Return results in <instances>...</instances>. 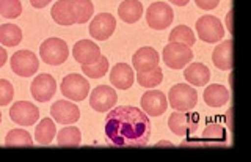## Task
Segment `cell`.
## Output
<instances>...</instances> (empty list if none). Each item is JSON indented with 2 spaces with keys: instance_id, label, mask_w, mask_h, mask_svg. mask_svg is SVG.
Masks as SVG:
<instances>
[{
  "instance_id": "1",
  "label": "cell",
  "mask_w": 251,
  "mask_h": 162,
  "mask_svg": "<svg viewBox=\"0 0 251 162\" xmlns=\"http://www.w3.org/2000/svg\"><path fill=\"white\" fill-rule=\"evenodd\" d=\"M104 131L113 146H145L151 137V121L138 107L120 106L107 113Z\"/></svg>"
},
{
  "instance_id": "2",
  "label": "cell",
  "mask_w": 251,
  "mask_h": 162,
  "mask_svg": "<svg viewBox=\"0 0 251 162\" xmlns=\"http://www.w3.org/2000/svg\"><path fill=\"white\" fill-rule=\"evenodd\" d=\"M39 57L47 65L58 66L65 63L69 57L68 43L61 38H47L46 41L39 46Z\"/></svg>"
},
{
  "instance_id": "3",
  "label": "cell",
  "mask_w": 251,
  "mask_h": 162,
  "mask_svg": "<svg viewBox=\"0 0 251 162\" xmlns=\"http://www.w3.org/2000/svg\"><path fill=\"white\" fill-rule=\"evenodd\" d=\"M167 99H168V104L175 110L187 112V110H192L196 106V103H198V93H196V90L192 85H188V83H176L175 87L170 88Z\"/></svg>"
},
{
  "instance_id": "4",
  "label": "cell",
  "mask_w": 251,
  "mask_h": 162,
  "mask_svg": "<svg viewBox=\"0 0 251 162\" xmlns=\"http://www.w3.org/2000/svg\"><path fill=\"white\" fill-rule=\"evenodd\" d=\"M200 115L198 112H180L175 110V113L170 115L168 118V126L173 134H176L179 137H187L193 134L200 126Z\"/></svg>"
},
{
  "instance_id": "5",
  "label": "cell",
  "mask_w": 251,
  "mask_h": 162,
  "mask_svg": "<svg viewBox=\"0 0 251 162\" xmlns=\"http://www.w3.org/2000/svg\"><path fill=\"white\" fill-rule=\"evenodd\" d=\"M163 63L171 69H182L193 58V52L188 46L182 43L171 41L163 48Z\"/></svg>"
},
{
  "instance_id": "6",
  "label": "cell",
  "mask_w": 251,
  "mask_h": 162,
  "mask_svg": "<svg viewBox=\"0 0 251 162\" xmlns=\"http://www.w3.org/2000/svg\"><path fill=\"white\" fill-rule=\"evenodd\" d=\"M60 91L61 95L68 98L69 101H83L88 96L90 91V82L86 77L78 76V74H68L63 77L60 83Z\"/></svg>"
},
{
  "instance_id": "7",
  "label": "cell",
  "mask_w": 251,
  "mask_h": 162,
  "mask_svg": "<svg viewBox=\"0 0 251 162\" xmlns=\"http://www.w3.org/2000/svg\"><path fill=\"white\" fill-rule=\"evenodd\" d=\"M196 33L204 43L214 44L225 36V28L218 18L206 14V16H201L196 21Z\"/></svg>"
},
{
  "instance_id": "8",
  "label": "cell",
  "mask_w": 251,
  "mask_h": 162,
  "mask_svg": "<svg viewBox=\"0 0 251 162\" xmlns=\"http://www.w3.org/2000/svg\"><path fill=\"white\" fill-rule=\"evenodd\" d=\"M10 65H11V71L14 74H18L21 77H30L38 73L39 61L35 52L24 49V51H18L13 54Z\"/></svg>"
},
{
  "instance_id": "9",
  "label": "cell",
  "mask_w": 251,
  "mask_h": 162,
  "mask_svg": "<svg viewBox=\"0 0 251 162\" xmlns=\"http://www.w3.org/2000/svg\"><path fill=\"white\" fill-rule=\"evenodd\" d=\"M173 18H175L173 8L165 2H154L146 10V22L154 30H165L170 27Z\"/></svg>"
},
{
  "instance_id": "10",
  "label": "cell",
  "mask_w": 251,
  "mask_h": 162,
  "mask_svg": "<svg viewBox=\"0 0 251 162\" xmlns=\"http://www.w3.org/2000/svg\"><path fill=\"white\" fill-rule=\"evenodd\" d=\"M116 101H118L116 90H115V87H110V85H98L90 95L91 109H94L96 112H100V113L113 109Z\"/></svg>"
},
{
  "instance_id": "11",
  "label": "cell",
  "mask_w": 251,
  "mask_h": 162,
  "mask_svg": "<svg viewBox=\"0 0 251 162\" xmlns=\"http://www.w3.org/2000/svg\"><path fill=\"white\" fill-rule=\"evenodd\" d=\"M10 118L19 126H33L39 118V110L33 103L18 101L11 106Z\"/></svg>"
},
{
  "instance_id": "12",
  "label": "cell",
  "mask_w": 251,
  "mask_h": 162,
  "mask_svg": "<svg viewBox=\"0 0 251 162\" xmlns=\"http://www.w3.org/2000/svg\"><path fill=\"white\" fill-rule=\"evenodd\" d=\"M30 91H31V96H33L36 101L47 103V101H50V98L55 95V91H57V82H55L53 76L47 73L38 74L35 79L31 81Z\"/></svg>"
},
{
  "instance_id": "13",
  "label": "cell",
  "mask_w": 251,
  "mask_h": 162,
  "mask_svg": "<svg viewBox=\"0 0 251 162\" xmlns=\"http://www.w3.org/2000/svg\"><path fill=\"white\" fill-rule=\"evenodd\" d=\"M116 28V19L110 13H99L90 24V35L98 41H105L113 35Z\"/></svg>"
},
{
  "instance_id": "14",
  "label": "cell",
  "mask_w": 251,
  "mask_h": 162,
  "mask_svg": "<svg viewBox=\"0 0 251 162\" xmlns=\"http://www.w3.org/2000/svg\"><path fill=\"white\" fill-rule=\"evenodd\" d=\"M168 107V99L160 90H148L141 96V109L148 117H160Z\"/></svg>"
},
{
  "instance_id": "15",
  "label": "cell",
  "mask_w": 251,
  "mask_h": 162,
  "mask_svg": "<svg viewBox=\"0 0 251 162\" xmlns=\"http://www.w3.org/2000/svg\"><path fill=\"white\" fill-rule=\"evenodd\" d=\"M50 115L52 118L61 123V125H73V123L78 121L80 118V109L77 107L75 103L71 101H55L50 107Z\"/></svg>"
},
{
  "instance_id": "16",
  "label": "cell",
  "mask_w": 251,
  "mask_h": 162,
  "mask_svg": "<svg viewBox=\"0 0 251 162\" xmlns=\"http://www.w3.org/2000/svg\"><path fill=\"white\" fill-rule=\"evenodd\" d=\"M73 55L77 63L80 65H91L94 61H98L102 55L99 46L91 40H80L74 44Z\"/></svg>"
},
{
  "instance_id": "17",
  "label": "cell",
  "mask_w": 251,
  "mask_h": 162,
  "mask_svg": "<svg viewBox=\"0 0 251 162\" xmlns=\"http://www.w3.org/2000/svg\"><path fill=\"white\" fill-rule=\"evenodd\" d=\"M159 60H160L159 52L149 48V46H145V48H140L133 54L132 65L137 73H146L154 69L155 66H159Z\"/></svg>"
},
{
  "instance_id": "18",
  "label": "cell",
  "mask_w": 251,
  "mask_h": 162,
  "mask_svg": "<svg viewBox=\"0 0 251 162\" xmlns=\"http://www.w3.org/2000/svg\"><path fill=\"white\" fill-rule=\"evenodd\" d=\"M133 81H135V74L127 63H116L110 71V82L115 88L127 90L133 85Z\"/></svg>"
},
{
  "instance_id": "19",
  "label": "cell",
  "mask_w": 251,
  "mask_h": 162,
  "mask_svg": "<svg viewBox=\"0 0 251 162\" xmlns=\"http://www.w3.org/2000/svg\"><path fill=\"white\" fill-rule=\"evenodd\" d=\"M52 19L57 22L58 26H73L75 24V11L74 5L71 0H58L55 2L52 10Z\"/></svg>"
},
{
  "instance_id": "20",
  "label": "cell",
  "mask_w": 251,
  "mask_h": 162,
  "mask_svg": "<svg viewBox=\"0 0 251 162\" xmlns=\"http://www.w3.org/2000/svg\"><path fill=\"white\" fill-rule=\"evenodd\" d=\"M212 61L222 71L232 69V40L222 41L217 46L212 54Z\"/></svg>"
},
{
  "instance_id": "21",
  "label": "cell",
  "mask_w": 251,
  "mask_h": 162,
  "mask_svg": "<svg viewBox=\"0 0 251 162\" xmlns=\"http://www.w3.org/2000/svg\"><path fill=\"white\" fill-rule=\"evenodd\" d=\"M204 101L210 107H222L229 103V90L222 83H210L204 90Z\"/></svg>"
},
{
  "instance_id": "22",
  "label": "cell",
  "mask_w": 251,
  "mask_h": 162,
  "mask_svg": "<svg viewBox=\"0 0 251 162\" xmlns=\"http://www.w3.org/2000/svg\"><path fill=\"white\" fill-rule=\"evenodd\" d=\"M118 16L127 24H135L143 16V3L140 0H124L118 6Z\"/></svg>"
},
{
  "instance_id": "23",
  "label": "cell",
  "mask_w": 251,
  "mask_h": 162,
  "mask_svg": "<svg viewBox=\"0 0 251 162\" xmlns=\"http://www.w3.org/2000/svg\"><path fill=\"white\" fill-rule=\"evenodd\" d=\"M184 77L187 83H192L195 87H201V85H206L210 79V71L209 68L204 65V63H190L184 71Z\"/></svg>"
},
{
  "instance_id": "24",
  "label": "cell",
  "mask_w": 251,
  "mask_h": 162,
  "mask_svg": "<svg viewBox=\"0 0 251 162\" xmlns=\"http://www.w3.org/2000/svg\"><path fill=\"white\" fill-rule=\"evenodd\" d=\"M57 135V126H55L53 120L50 118H43L38 123L35 129V138L38 143L41 145H50V142Z\"/></svg>"
},
{
  "instance_id": "25",
  "label": "cell",
  "mask_w": 251,
  "mask_h": 162,
  "mask_svg": "<svg viewBox=\"0 0 251 162\" xmlns=\"http://www.w3.org/2000/svg\"><path fill=\"white\" fill-rule=\"evenodd\" d=\"M22 41V30L14 24H2L0 26V43L5 48H13Z\"/></svg>"
},
{
  "instance_id": "26",
  "label": "cell",
  "mask_w": 251,
  "mask_h": 162,
  "mask_svg": "<svg viewBox=\"0 0 251 162\" xmlns=\"http://www.w3.org/2000/svg\"><path fill=\"white\" fill-rule=\"evenodd\" d=\"M57 142L60 146H78L82 142V133L77 126H66L57 133Z\"/></svg>"
},
{
  "instance_id": "27",
  "label": "cell",
  "mask_w": 251,
  "mask_h": 162,
  "mask_svg": "<svg viewBox=\"0 0 251 162\" xmlns=\"http://www.w3.org/2000/svg\"><path fill=\"white\" fill-rule=\"evenodd\" d=\"M5 145L6 146H31L33 145V138H31L28 131L16 128V129L8 131V134L5 137Z\"/></svg>"
},
{
  "instance_id": "28",
  "label": "cell",
  "mask_w": 251,
  "mask_h": 162,
  "mask_svg": "<svg viewBox=\"0 0 251 162\" xmlns=\"http://www.w3.org/2000/svg\"><path fill=\"white\" fill-rule=\"evenodd\" d=\"M75 11V24H85L91 19L94 13V5L91 0H71Z\"/></svg>"
},
{
  "instance_id": "29",
  "label": "cell",
  "mask_w": 251,
  "mask_h": 162,
  "mask_svg": "<svg viewBox=\"0 0 251 162\" xmlns=\"http://www.w3.org/2000/svg\"><path fill=\"white\" fill-rule=\"evenodd\" d=\"M138 83L145 88H155L157 85H160L163 81V71L160 66H155L151 71L146 73H138L137 76Z\"/></svg>"
},
{
  "instance_id": "30",
  "label": "cell",
  "mask_w": 251,
  "mask_h": 162,
  "mask_svg": "<svg viewBox=\"0 0 251 162\" xmlns=\"http://www.w3.org/2000/svg\"><path fill=\"white\" fill-rule=\"evenodd\" d=\"M168 40H170V43L176 41V43H182V44L188 46V48H192V46L195 44V41H196V38H195V33H193V30L190 27L177 26L170 32Z\"/></svg>"
},
{
  "instance_id": "31",
  "label": "cell",
  "mask_w": 251,
  "mask_h": 162,
  "mask_svg": "<svg viewBox=\"0 0 251 162\" xmlns=\"http://www.w3.org/2000/svg\"><path fill=\"white\" fill-rule=\"evenodd\" d=\"M202 140L210 142V143H226L227 142V134L226 129L218 125V123H210L206 126L202 133Z\"/></svg>"
},
{
  "instance_id": "32",
  "label": "cell",
  "mask_w": 251,
  "mask_h": 162,
  "mask_svg": "<svg viewBox=\"0 0 251 162\" xmlns=\"http://www.w3.org/2000/svg\"><path fill=\"white\" fill-rule=\"evenodd\" d=\"M82 66V71L85 76L91 77V79H100L104 77L108 71V60L107 57L100 55L98 61H94L91 65H80Z\"/></svg>"
},
{
  "instance_id": "33",
  "label": "cell",
  "mask_w": 251,
  "mask_h": 162,
  "mask_svg": "<svg viewBox=\"0 0 251 162\" xmlns=\"http://www.w3.org/2000/svg\"><path fill=\"white\" fill-rule=\"evenodd\" d=\"M22 13V5L19 0H0V16L6 19H16Z\"/></svg>"
},
{
  "instance_id": "34",
  "label": "cell",
  "mask_w": 251,
  "mask_h": 162,
  "mask_svg": "<svg viewBox=\"0 0 251 162\" xmlns=\"http://www.w3.org/2000/svg\"><path fill=\"white\" fill-rule=\"evenodd\" d=\"M14 96V88L11 85L10 81L6 79H0V106H8L13 101Z\"/></svg>"
},
{
  "instance_id": "35",
  "label": "cell",
  "mask_w": 251,
  "mask_h": 162,
  "mask_svg": "<svg viewBox=\"0 0 251 162\" xmlns=\"http://www.w3.org/2000/svg\"><path fill=\"white\" fill-rule=\"evenodd\" d=\"M195 3H196L198 8L209 11V10L217 8L218 3H220V0H195Z\"/></svg>"
},
{
  "instance_id": "36",
  "label": "cell",
  "mask_w": 251,
  "mask_h": 162,
  "mask_svg": "<svg viewBox=\"0 0 251 162\" xmlns=\"http://www.w3.org/2000/svg\"><path fill=\"white\" fill-rule=\"evenodd\" d=\"M31 6H35V8H44L50 3V0H30Z\"/></svg>"
},
{
  "instance_id": "37",
  "label": "cell",
  "mask_w": 251,
  "mask_h": 162,
  "mask_svg": "<svg viewBox=\"0 0 251 162\" xmlns=\"http://www.w3.org/2000/svg\"><path fill=\"white\" fill-rule=\"evenodd\" d=\"M226 28H227V32L232 33V10L227 11V16H226Z\"/></svg>"
},
{
  "instance_id": "38",
  "label": "cell",
  "mask_w": 251,
  "mask_h": 162,
  "mask_svg": "<svg viewBox=\"0 0 251 162\" xmlns=\"http://www.w3.org/2000/svg\"><path fill=\"white\" fill-rule=\"evenodd\" d=\"M8 55H6V51L3 48H0V68H2L5 65V61H6Z\"/></svg>"
},
{
  "instance_id": "39",
  "label": "cell",
  "mask_w": 251,
  "mask_h": 162,
  "mask_svg": "<svg viewBox=\"0 0 251 162\" xmlns=\"http://www.w3.org/2000/svg\"><path fill=\"white\" fill-rule=\"evenodd\" d=\"M231 117H232V109H229V110H227V113H226V121H227V128H229V129L232 131V123H231Z\"/></svg>"
},
{
  "instance_id": "40",
  "label": "cell",
  "mask_w": 251,
  "mask_h": 162,
  "mask_svg": "<svg viewBox=\"0 0 251 162\" xmlns=\"http://www.w3.org/2000/svg\"><path fill=\"white\" fill-rule=\"evenodd\" d=\"M171 3H175L176 6H185L188 2H190V0H170Z\"/></svg>"
},
{
  "instance_id": "41",
  "label": "cell",
  "mask_w": 251,
  "mask_h": 162,
  "mask_svg": "<svg viewBox=\"0 0 251 162\" xmlns=\"http://www.w3.org/2000/svg\"><path fill=\"white\" fill-rule=\"evenodd\" d=\"M155 146H175L171 142H159Z\"/></svg>"
},
{
  "instance_id": "42",
  "label": "cell",
  "mask_w": 251,
  "mask_h": 162,
  "mask_svg": "<svg viewBox=\"0 0 251 162\" xmlns=\"http://www.w3.org/2000/svg\"><path fill=\"white\" fill-rule=\"evenodd\" d=\"M0 121H2V112H0Z\"/></svg>"
}]
</instances>
